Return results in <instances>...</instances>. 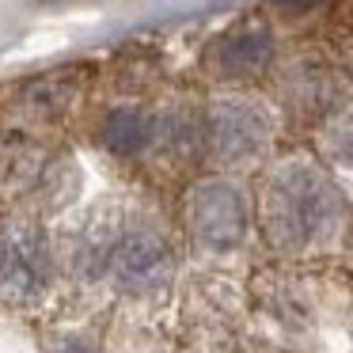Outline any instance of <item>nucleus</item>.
<instances>
[{
  "instance_id": "nucleus-1",
  "label": "nucleus",
  "mask_w": 353,
  "mask_h": 353,
  "mask_svg": "<svg viewBox=\"0 0 353 353\" xmlns=\"http://www.w3.org/2000/svg\"><path fill=\"white\" fill-rule=\"evenodd\" d=\"M338 216V194L315 168H289L266 194V232L281 247H304Z\"/></svg>"
},
{
  "instance_id": "nucleus-2",
  "label": "nucleus",
  "mask_w": 353,
  "mask_h": 353,
  "mask_svg": "<svg viewBox=\"0 0 353 353\" xmlns=\"http://www.w3.org/2000/svg\"><path fill=\"white\" fill-rule=\"evenodd\" d=\"M190 232L209 251H232L247 232V205L243 194L228 183H205L190 194Z\"/></svg>"
},
{
  "instance_id": "nucleus-3",
  "label": "nucleus",
  "mask_w": 353,
  "mask_h": 353,
  "mask_svg": "<svg viewBox=\"0 0 353 353\" xmlns=\"http://www.w3.org/2000/svg\"><path fill=\"white\" fill-rule=\"evenodd\" d=\"M50 281V247L42 232L12 228L0 236V296L23 300Z\"/></svg>"
},
{
  "instance_id": "nucleus-4",
  "label": "nucleus",
  "mask_w": 353,
  "mask_h": 353,
  "mask_svg": "<svg viewBox=\"0 0 353 353\" xmlns=\"http://www.w3.org/2000/svg\"><path fill=\"white\" fill-rule=\"evenodd\" d=\"M171 266V251L156 232L133 228L125 236L114 239V251H110V270L122 285H156Z\"/></svg>"
},
{
  "instance_id": "nucleus-5",
  "label": "nucleus",
  "mask_w": 353,
  "mask_h": 353,
  "mask_svg": "<svg viewBox=\"0 0 353 353\" xmlns=\"http://www.w3.org/2000/svg\"><path fill=\"white\" fill-rule=\"evenodd\" d=\"M209 141L224 160H236V156H247L251 148H259L262 122L247 107H221L209 122Z\"/></svg>"
},
{
  "instance_id": "nucleus-6",
  "label": "nucleus",
  "mask_w": 353,
  "mask_h": 353,
  "mask_svg": "<svg viewBox=\"0 0 353 353\" xmlns=\"http://www.w3.org/2000/svg\"><path fill=\"white\" fill-rule=\"evenodd\" d=\"M270 42L266 31L251 27V31H239V34H228V39L216 46V69L224 77H247V72H259L262 65L270 61Z\"/></svg>"
},
{
  "instance_id": "nucleus-7",
  "label": "nucleus",
  "mask_w": 353,
  "mask_h": 353,
  "mask_svg": "<svg viewBox=\"0 0 353 353\" xmlns=\"http://www.w3.org/2000/svg\"><path fill=\"white\" fill-rule=\"evenodd\" d=\"M148 137H152V125H148V118L137 114V110H114V114L107 118V125H103V141H107V148L118 156L141 152V148L148 145Z\"/></svg>"
},
{
  "instance_id": "nucleus-8",
  "label": "nucleus",
  "mask_w": 353,
  "mask_h": 353,
  "mask_svg": "<svg viewBox=\"0 0 353 353\" xmlns=\"http://www.w3.org/2000/svg\"><path fill=\"white\" fill-rule=\"evenodd\" d=\"M338 152H342L345 160L353 163V122L345 125V130H342V137H338Z\"/></svg>"
},
{
  "instance_id": "nucleus-9",
  "label": "nucleus",
  "mask_w": 353,
  "mask_h": 353,
  "mask_svg": "<svg viewBox=\"0 0 353 353\" xmlns=\"http://www.w3.org/2000/svg\"><path fill=\"white\" fill-rule=\"evenodd\" d=\"M57 353H95V350L84 342V338H65L61 350H57Z\"/></svg>"
},
{
  "instance_id": "nucleus-10",
  "label": "nucleus",
  "mask_w": 353,
  "mask_h": 353,
  "mask_svg": "<svg viewBox=\"0 0 353 353\" xmlns=\"http://www.w3.org/2000/svg\"><path fill=\"white\" fill-rule=\"evenodd\" d=\"M274 4H281L285 12H304V8H312L315 0H274Z\"/></svg>"
}]
</instances>
